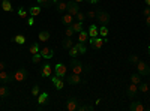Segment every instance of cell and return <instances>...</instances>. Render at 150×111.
<instances>
[{
  "label": "cell",
  "mask_w": 150,
  "mask_h": 111,
  "mask_svg": "<svg viewBox=\"0 0 150 111\" xmlns=\"http://www.w3.org/2000/svg\"><path fill=\"white\" fill-rule=\"evenodd\" d=\"M129 108H131V111H146L147 110V107L143 102H140V101H134Z\"/></svg>",
  "instance_id": "7"
},
{
  "label": "cell",
  "mask_w": 150,
  "mask_h": 111,
  "mask_svg": "<svg viewBox=\"0 0 150 111\" xmlns=\"http://www.w3.org/2000/svg\"><path fill=\"white\" fill-rule=\"evenodd\" d=\"M48 39H50V32L44 30V32L39 33V42H47Z\"/></svg>",
  "instance_id": "23"
},
{
  "label": "cell",
  "mask_w": 150,
  "mask_h": 111,
  "mask_svg": "<svg viewBox=\"0 0 150 111\" xmlns=\"http://www.w3.org/2000/svg\"><path fill=\"white\" fill-rule=\"evenodd\" d=\"M129 62H131V63H138V62H140V59H138V56H131L129 57Z\"/></svg>",
  "instance_id": "40"
},
{
  "label": "cell",
  "mask_w": 150,
  "mask_h": 111,
  "mask_svg": "<svg viewBox=\"0 0 150 111\" xmlns=\"http://www.w3.org/2000/svg\"><path fill=\"white\" fill-rule=\"evenodd\" d=\"M5 66H6V65L3 63V62H0V71H5Z\"/></svg>",
  "instance_id": "46"
},
{
  "label": "cell",
  "mask_w": 150,
  "mask_h": 111,
  "mask_svg": "<svg viewBox=\"0 0 150 111\" xmlns=\"http://www.w3.org/2000/svg\"><path fill=\"white\" fill-rule=\"evenodd\" d=\"M87 33H89V38H96V36H99V29H98V26L92 24V26L89 27V30H87Z\"/></svg>",
  "instance_id": "13"
},
{
  "label": "cell",
  "mask_w": 150,
  "mask_h": 111,
  "mask_svg": "<svg viewBox=\"0 0 150 111\" xmlns=\"http://www.w3.org/2000/svg\"><path fill=\"white\" fill-rule=\"evenodd\" d=\"M147 15H150V6H147L144 9V17H147Z\"/></svg>",
  "instance_id": "43"
},
{
  "label": "cell",
  "mask_w": 150,
  "mask_h": 111,
  "mask_svg": "<svg viewBox=\"0 0 150 111\" xmlns=\"http://www.w3.org/2000/svg\"><path fill=\"white\" fill-rule=\"evenodd\" d=\"M48 99V93H39L38 95V104L39 105H44Z\"/></svg>",
  "instance_id": "20"
},
{
  "label": "cell",
  "mask_w": 150,
  "mask_h": 111,
  "mask_svg": "<svg viewBox=\"0 0 150 111\" xmlns=\"http://www.w3.org/2000/svg\"><path fill=\"white\" fill-rule=\"evenodd\" d=\"M29 12H30V15H32V17L39 15V12H41V6H32V8L29 9Z\"/></svg>",
  "instance_id": "25"
},
{
  "label": "cell",
  "mask_w": 150,
  "mask_h": 111,
  "mask_svg": "<svg viewBox=\"0 0 150 111\" xmlns=\"http://www.w3.org/2000/svg\"><path fill=\"white\" fill-rule=\"evenodd\" d=\"M68 12H69L71 15H74V17L78 14V12H80V8H78L77 2H74V0H72V2L68 3Z\"/></svg>",
  "instance_id": "8"
},
{
  "label": "cell",
  "mask_w": 150,
  "mask_h": 111,
  "mask_svg": "<svg viewBox=\"0 0 150 111\" xmlns=\"http://www.w3.org/2000/svg\"><path fill=\"white\" fill-rule=\"evenodd\" d=\"M80 54V51H78V48H77V45H72L71 48H69V56L74 59V57H77Z\"/></svg>",
  "instance_id": "24"
},
{
  "label": "cell",
  "mask_w": 150,
  "mask_h": 111,
  "mask_svg": "<svg viewBox=\"0 0 150 111\" xmlns=\"http://www.w3.org/2000/svg\"><path fill=\"white\" fill-rule=\"evenodd\" d=\"M12 41H14L15 44H18V45H23L24 42H26V38H24L23 35H17V36H14V38H12Z\"/></svg>",
  "instance_id": "22"
},
{
  "label": "cell",
  "mask_w": 150,
  "mask_h": 111,
  "mask_svg": "<svg viewBox=\"0 0 150 111\" xmlns=\"http://www.w3.org/2000/svg\"><path fill=\"white\" fill-rule=\"evenodd\" d=\"M147 50H149V54H150V45H149V47H147Z\"/></svg>",
  "instance_id": "50"
},
{
  "label": "cell",
  "mask_w": 150,
  "mask_h": 111,
  "mask_svg": "<svg viewBox=\"0 0 150 111\" xmlns=\"http://www.w3.org/2000/svg\"><path fill=\"white\" fill-rule=\"evenodd\" d=\"M32 95H33V96H38V95H39V86H35V87L32 89Z\"/></svg>",
  "instance_id": "41"
},
{
  "label": "cell",
  "mask_w": 150,
  "mask_h": 111,
  "mask_svg": "<svg viewBox=\"0 0 150 111\" xmlns=\"http://www.w3.org/2000/svg\"><path fill=\"white\" fill-rule=\"evenodd\" d=\"M74 45V42H72V39L71 38H66L65 41H63V48H66V50H69V48Z\"/></svg>",
  "instance_id": "30"
},
{
  "label": "cell",
  "mask_w": 150,
  "mask_h": 111,
  "mask_svg": "<svg viewBox=\"0 0 150 111\" xmlns=\"http://www.w3.org/2000/svg\"><path fill=\"white\" fill-rule=\"evenodd\" d=\"M87 38H89V33H87V32H84V30H81V32L78 33V42H81V44H84V42L87 41Z\"/></svg>",
  "instance_id": "21"
},
{
  "label": "cell",
  "mask_w": 150,
  "mask_h": 111,
  "mask_svg": "<svg viewBox=\"0 0 150 111\" xmlns=\"http://www.w3.org/2000/svg\"><path fill=\"white\" fill-rule=\"evenodd\" d=\"M77 110H80V111H86V110H87V111H92L93 107H92V105H80Z\"/></svg>",
  "instance_id": "36"
},
{
  "label": "cell",
  "mask_w": 150,
  "mask_h": 111,
  "mask_svg": "<svg viewBox=\"0 0 150 111\" xmlns=\"http://www.w3.org/2000/svg\"><path fill=\"white\" fill-rule=\"evenodd\" d=\"M66 72H68V68L63 65V63H57L56 65V75L60 77V78H63L66 75Z\"/></svg>",
  "instance_id": "6"
},
{
  "label": "cell",
  "mask_w": 150,
  "mask_h": 111,
  "mask_svg": "<svg viewBox=\"0 0 150 111\" xmlns=\"http://www.w3.org/2000/svg\"><path fill=\"white\" fill-rule=\"evenodd\" d=\"M137 92H138V84H134V83H131L129 84V87H128V90H126V95L131 98H135V95H137Z\"/></svg>",
  "instance_id": "9"
},
{
  "label": "cell",
  "mask_w": 150,
  "mask_h": 111,
  "mask_svg": "<svg viewBox=\"0 0 150 111\" xmlns=\"http://www.w3.org/2000/svg\"><path fill=\"white\" fill-rule=\"evenodd\" d=\"M62 23L66 24V26H71V24L74 23V15H71L69 12H68V14H65L63 17H62Z\"/></svg>",
  "instance_id": "16"
},
{
  "label": "cell",
  "mask_w": 150,
  "mask_h": 111,
  "mask_svg": "<svg viewBox=\"0 0 150 111\" xmlns=\"http://www.w3.org/2000/svg\"><path fill=\"white\" fill-rule=\"evenodd\" d=\"M53 2H54V3H57V2H59V0H53Z\"/></svg>",
  "instance_id": "51"
},
{
  "label": "cell",
  "mask_w": 150,
  "mask_h": 111,
  "mask_svg": "<svg viewBox=\"0 0 150 111\" xmlns=\"http://www.w3.org/2000/svg\"><path fill=\"white\" fill-rule=\"evenodd\" d=\"M30 53H32V56L39 53V45H38V42H33V44L30 45Z\"/></svg>",
  "instance_id": "27"
},
{
  "label": "cell",
  "mask_w": 150,
  "mask_h": 111,
  "mask_svg": "<svg viewBox=\"0 0 150 111\" xmlns=\"http://www.w3.org/2000/svg\"><path fill=\"white\" fill-rule=\"evenodd\" d=\"M18 17H21V18H26L27 17V12L24 11V8H20L18 9Z\"/></svg>",
  "instance_id": "37"
},
{
  "label": "cell",
  "mask_w": 150,
  "mask_h": 111,
  "mask_svg": "<svg viewBox=\"0 0 150 111\" xmlns=\"http://www.w3.org/2000/svg\"><path fill=\"white\" fill-rule=\"evenodd\" d=\"M69 27H71L75 33H80V32L83 30V23H81V21H74Z\"/></svg>",
  "instance_id": "14"
},
{
  "label": "cell",
  "mask_w": 150,
  "mask_h": 111,
  "mask_svg": "<svg viewBox=\"0 0 150 111\" xmlns=\"http://www.w3.org/2000/svg\"><path fill=\"white\" fill-rule=\"evenodd\" d=\"M96 14H98V12L96 11H89V12H87V18H96Z\"/></svg>",
  "instance_id": "39"
},
{
  "label": "cell",
  "mask_w": 150,
  "mask_h": 111,
  "mask_svg": "<svg viewBox=\"0 0 150 111\" xmlns=\"http://www.w3.org/2000/svg\"><path fill=\"white\" fill-rule=\"evenodd\" d=\"M99 35H101L102 38H105V36L108 35V27L107 26H102L101 29H99Z\"/></svg>",
  "instance_id": "33"
},
{
  "label": "cell",
  "mask_w": 150,
  "mask_h": 111,
  "mask_svg": "<svg viewBox=\"0 0 150 111\" xmlns=\"http://www.w3.org/2000/svg\"><path fill=\"white\" fill-rule=\"evenodd\" d=\"M96 18H98V21L101 23L102 26H108V23H110V15L107 14V12L99 11L98 14H96Z\"/></svg>",
  "instance_id": "3"
},
{
  "label": "cell",
  "mask_w": 150,
  "mask_h": 111,
  "mask_svg": "<svg viewBox=\"0 0 150 111\" xmlns=\"http://www.w3.org/2000/svg\"><path fill=\"white\" fill-rule=\"evenodd\" d=\"M137 71H138V74L141 77H149L150 75V69H149L147 63H144V62H138V63H137Z\"/></svg>",
  "instance_id": "2"
},
{
  "label": "cell",
  "mask_w": 150,
  "mask_h": 111,
  "mask_svg": "<svg viewBox=\"0 0 150 111\" xmlns=\"http://www.w3.org/2000/svg\"><path fill=\"white\" fill-rule=\"evenodd\" d=\"M104 44H105V38H99V36H96V38H90V45L95 48V50L102 48Z\"/></svg>",
  "instance_id": "4"
},
{
  "label": "cell",
  "mask_w": 150,
  "mask_h": 111,
  "mask_svg": "<svg viewBox=\"0 0 150 111\" xmlns=\"http://www.w3.org/2000/svg\"><path fill=\"white\" fill-rule=\"evenodd\" d=\"M71 69H72V74H77V75H83V74L86 72V68H84V65L81 63L80 60H77V59H72L71 60Z\"/></svg>",
  "instance_id": "1"
},
{
  "label": "cell",
  "mask_w": 150,
  "mask_h": 111,
  "mask_svg": "<svg viewBox=\"0 0 150 111\" xmlns=\"http://www.w3.org/2000/svg\"><path fill=\"white\" fill-rule=\"evenodd\" d=\"M51 2H53V0H38V3H39L41 6H44V8H50Z\"/></svg>",
  "instance_id": "32"
},
{
  "label": "cell",
  "mask_w": 150,
  "mask_h": 111,
  "mask_svg": "<svg viewBox=\"0 0 150 111\" xmlns=\"http://www.w3.org/2000/svg\"><path fill=\"white\" fill-rule=\"evenodd\" d=\"M74 2H77V3H81V2H84V0H74Z\"/></svg>",
  "instance_id": "49"
},
{
  "label": "cell",
  "mask_w": 150,
  "mask_h": 111,
  "mask_svg": "<svg viewBox=\"0 0 150 111\" xmlns=\"http://www.w3.org/2000/svg\"><path fill=\"white\" fill-rule=\"evenodd\" d=\"M75 18H77V21H81V23H83V21L86 20V15L83 14V12H78V14L75 15Z\"/></svg>",
  "instance_id": "38"
},
{
  "label": "cell",
  "mask_w": 150,
  "mask_h": 111,
  "mask_svg": "<svg viewBox=\"0 0 150 111\" xmlns=\"http://www.w3.org/2000/svg\"><path fill=\"white\" fill-rule=\"evenodd\" d=\"M26 78H27V71H26V69H18V71L14 74V80L18 81V83L24 81Z\"/></svg>",
  "instance_id": "5"
},
{
  "label": "cell",
  "mask_w": 150,
  "mask_h": 111,
  "mask_svg": "<svg viewBox=\"0 0 150 111\" xmlns=\"http://www.w3.org/2000/svg\"><path fill=\"white\" fill-rule=\"evenodd\" d=\"M41 56H42L44 59H51V57L54 56V51H53L50 47H44L42 50H41Z\"/></svg>",
  "instance_id": "11"
},
{
  "label": "cell",
  "mask_w": 150,
  "mask_h": 111,
  "mask_svg": "<svg viewBox=\"0 0 150 111\" xmlns=\"http://www.w3.org/2000/svg\"><path fill=\"white\" fill-rule=\"evenodd\" d=\"M75 32L69 27V29H66V32H65V35H66V38H72V35H74Z\"/></svg>",
  "instance_id": "42"
},
{
  "label": "cell",
  "mask_w": 150,
  "mask_h": 111,
  "mask_svg": "<svg viewBox=\"0 0 150 111\" xmlns=\"http://www.w3.org/2000/svg\"><path fill=\"white\" fill-rule=\"evenodd\" d=\"M0 80L3 83H9V81L14 80V74H8L5 71H0Z\"/></svg>",
  "instance_id": "12"
},
{
  "label": "cell",
  "mask_w": 150,
  "mask_h": 111,
  "mask_svg": "<svg viewBox=\"0 0 150 111\" xmlns=\"http://www.w3.org/2000/svg\"><path fill=\"white\" fill-rule=\"evenodd\" d=\"M51 72H53V69H51V65H44V68H42V77H51Z\"/></svg>",
  "instance_id": "18"
},
{
  "label": "cell",
  "mask_w": 150,
  "mask_h": 111,
  "mask_svg": "<svg viewBox=\"0 0 150 111\" xmlns=\"http://www.w3.org/2000/svg\"><path fill=\"white\" fill-rule=\"evenodd\" d=\"M98 2H99V0H89V3H90V5H96Z\"/></svg>",
  "instance_id": "47"
},
{
  "label": "cell",
  "mask_w": 150,
  "mask_h": 111,
  "mask_svg": "<svg viewBox=\"0 0 150 111\" xmlns=\"http://www.w3.org/2000/svg\"><path fill=\"white\" fill-rule=\"evenodd\" d=\"M131 83L140 84V83H141V75H140V74H134V75L131 77Z\"/></svg>",
  "instance_id": "28"
},
{
  "label": "cell",
  "mask_w": 150,
  "mask_h": 111,
  "mask_svg": "<svg viewBox=\"0 0 150 111\" xmlns=\"http://www.w3.org/2000/svg\"><path fill=\"white\" fill-rule=\"evenodd\" d=\"M78 108V101L75 99V98H71V99L68 101V104H66V110L68 111H75Z\"/></svg>",
  "instance_id": "10"
},
{
  "label": "cell",
  "mask_w": 150,
  "mask_h": 111,
  "mask_svg": "<svg viewBox=\"0 0 150 111\" xmlns=\"http://www.w3.org/2000/svg\"><path fill=\"white\" fill-rule=\"evenodd\" d=\"M44 57L41 56V53H38V54H33V57H32V62L33 63H39V62L42 60Z\"/></svg>",
  "instance_id": "31"
},
{
  "label": "cell",
  "mask_w": 150,
  "mask_h": 111,
  "mask_svg": "<svg viewBox=\"0 0 150 111\" xmlns=\"http://www.w3.org/2000/svg\"><path fill=\"white\" fill-rule=\"evenodd\" d=\"M75 45H77V48H78V51H80V54H84V53H86V47H84V44L78 42V44H75Z\"/></svg>",
  "instance_id": "35"
},
{
  "label": "cell",
  "mask_w": 150,
  "mask_h": 111,
  "mask_svg": "<svg viewBox=\"0 0 150 111\" xmlns=\"http://www.w3.org/2000/svg\"><path fill=\"white\" fill-rule=\"evenodd\" d=\"M51 81L54 83V86H56L57 90H62V89H63V80H62L60 77H53Z\"/></svg>",
  "instance_id": "17"
},
{
  "label": "cell",
  "mask_w": 150,
  "mask_h": 111,
  "mask_svg": "<svg viewBox=\"0 0 150 111\" xmlns=\"http://www.w3.org/2000/svg\"><path fill=\"white\" fill-rule=\"evenodd\" d=\"M57 11H59V12L68 11V3H66V2H57Z\"/></svg>",
  "instance_id": "26"
},
{
  "label": "cell",
  "mask_w": 150,
  "mask_h": 111,
  "mask_svg": "<svg viewBox=\"0 0 150 111\" xmlns=\"http://www.w3.org/2000/svg\"><path fill=\"white\" fill-rule=\"evenodd\" d=\"M68 83H69V84H80V83H81V75L72 74L71 77H68Z\"/></svg>",
  "instance_id": "15"
},
{
  "label": "cell",
  "mask_w": 150,
  "mask_h": 111,
  "mask_svg": "<svg viewBox=\"0 0 150 111\" xmlns=\"http://www.w3.org/2000/svg\"><path fill=\"white\" fill-rule=\"evenodd\" d=\"M9 95V89L5 86H0V98H6Z\"/></svg>",
  "instance_id": "29"
},
{
  "label": "cell",
  "mask_w": 150,
  "mask_h": 111,
  "mask_svg": "<svg viewBox=\"0 0 150 111\" xmlns=\"http://www.w3.org/2000/svg\"><path fill=\"white\" fill-rule=\"evenodd\" d=\"M27 23H29V26H33V23H35V20H33V17H30Z\"/></svg>",
  "instance_id": "45"
},
{
  "label": "cell",
  "mask_w": 150,
  "mask_h": 111,
  "mask_svg": "<svg viewBox=\"0 0 150 111\" xmlns=\"http://www.w3.org/2000/svg\"><path fill=\"white\" fill-rule=\"evenodd\" d=\"M2 9L5 12H12V5L9 0H2Z\"/></svg>",
  "instance_id": "19"
},
{
  "label": "cell",
  "mask_w": 150,
  "mask_h": 111,
  "mask_svg": "<svg viewBox=\"0 0 150 111\" xmlns=\"http://www.w3.org/2000/svg\"><path fill=\"white\" fill-rule=\"evenodd\" d=\"M144 2H146V5H147V6H150V0H144Z\"/></svg>",
  "instance_id": "48"
},
{
  "label": "cell",
  "mask_w": 150,
  "mask_h": 111,
  "mask_svg": "<svg viewBox=\"0 0 150 111\" xmlns=\"http://www.w3.org/2000/svg\"><path fill=\"white\" fill-rule=\"evenodd\" d=\"M138 90H140V92H143V93H147V92H149V86H147L146 83H140Z\"/></svg>",
  "instance_id": "34"
},
{
  "label": "cell",
  "mask_w": 150,
  "mask_h": 111,
  "mask_svg": "<svg viewBox=\"0 0 150 111\" xmlns=\"http://www.w3.org/2000/svg\"><path fill=\"white\" fill-rule=\"evenodd\" d=\"M146 24H147V27H150V15L146 17Z\"/></svg>",
  "instance_id": "44"
}]
</instances>
